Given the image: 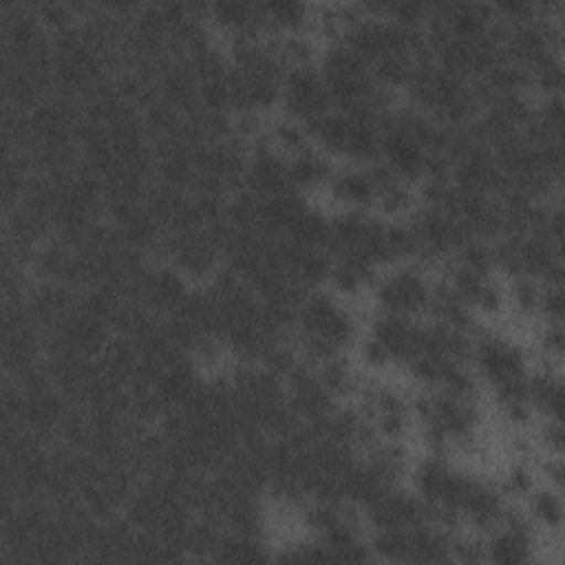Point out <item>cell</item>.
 <instances>
[{
    "label": "cell",
    "instance_id": "8",
    "mask_svg": "<svg viewBox=\"0 0 565 565\" xmlns=\"http://www.w3.org/2000/svg\"><path fill=\"white\" fill-rule=\"evenodd\" d=\"M541 347L543 353L550 358H558L563 353V327L561 322H545L541 331Z\"/></svg>",
    "mask_w": 565,
    "mask_h": 565
},
{
    "label": "cell",
    "instance_id": "4",
    "mask_svg": "<svg viewBox=\"0 0 565 565\" xmlns=\"http://www.w3.org/2000/svg\"><path fill=\"white\" fill-rule=\"evenodd\" d=\"M327 188L335 201L349 205L351 210H364L375 205L377 190L366 168H347L333 172Z\"/></svg>",
    "mask_w": 565,
    "mask_h": 565
},
{
    "label": "cell",
    "instance_id": "5",
    "mask_svg": "<svg viewBox=\"0 0 565 565\" xmlns=\"http://www.w3.org/2000/svg\"><path fill=\"white\" fill-rule=\"evenodd\" d=\"M333 172L335 170H333L331 161L324 154L316 152L311 146L291 154L287 161V179L296 192L327 185L331 181Z\"/></svg>",
    "mask_w": 565,
    "mask_h": 565
},
{
    "label": "cell",
    "instance_id": "7",
    "mask_svg": "<svg viewBox=\"0 0 565 565\" xmlns=\"http://www.w3.org/2000/svg\"><path fill=\"white\" fill-rule=\"evenodd\" d=\"M539 441L547 450V455H561V450H563L561 419H545L539 430Z\"/></svg>",
    "mask_w": 565,
    "mask_h": 565
},
{
    "label": "cell",
    "instance_id": "6",
    "mask_svg": "<svg viewBox=\"0 0 565 565\" xmlns=\"http://www.w3.org/2000/svg\"><path fill=\"white\" fill-rule=\"evenodd\" d=\"M527 516L547 527L550 532H556L563 521V503H561V490L552 486L534 488L527 494Z\"/></svg>",
    "mask_w": 565,
    "mask_h": 565
},
{
    "label": "cell",
    "instance_id": "3",
    "mask_svg": "<svg viewBox=\"0 0 565 565\" xmlns=\"http://www.w3.org/2000/svg\"><path fill=\"white\" fill-rule=\"evenodd\" d=\"M375 302L380 313L415 318L428 311L430 285L417 267H399L375 282Z\"/></svg>",
    "mask_w": 565,
    "mask_h": 565
},
{
    "label": "cell",
    "instance_id": "1",
    "mask_svg": "<svg viewBox=\"0 0 565 565\" xmlns=\"http://www.w3.org/2000/svg\"><path fill=\"white\" fill-rule=\"evenodd\" d=\"M296 322L300 329V338L320 340L335 351L347 347L353 340L355 322L353 318L327 294L313 291L302 296L296 311Z\"/></svg>",
    "mask_w": 565,
    "mask_h": 565
},
{
    "label": "cell",
    "instance_id": "2",
    "mask_svg": "<svg viewBox=\"0 0 565 565\" xmlns=\"http://www.w3.org/2000/svg\"><path fill=\"white\" fill-rule=\"evenodd\" d=\"M280 108L289 119L307 124L333 108L331 97L322 84L320 71L309 66H289L280 86Z\"/></svg>",
    "mask_w": 565,
    "mask_h": 565
}]
</instances>
